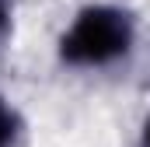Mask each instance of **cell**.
<instances>
[{"label": "cell", "instance_id": "obj_4", "mask_svg": "<svg viewBox=\"0 0 150 147\" xmlns=\"http://www.w3.org/2000/svg\"><path fill=\"white\" fill-rule=\"evenodd\" d=\"M143 147H150V119H147V130H143Z\"/></svg>", "mask_w": 150, "mask_h": 147}, {"label": "cell", "instance_id": "obj_3", "mask_svg": "<svg viewBox=\"0 0 150 147\" xmlns=\"http://www.w3.org/2000/svg\"><path fill=\"white\" fill-rule=\"evenodd\" d=\"M4 21H7V4L0 0V28H4Z\"/></svg>", "mask_w": 150, "mask_h": 147}, {"label": "cell", "instance_id": "obj_1", "mask_svg": "<svg viewBox=\"0 0 150 147\" xmlns=\"http://www.w3.org/2000/svg\"><path fill=\"white\" fill-rule=\"evenodd\" d=\"M129 39H133V28L122 11L91 7L63 35V60L80 63V67H98V63L122 56L129 49Z\"/></svg>", "mask_w": 150, "mask_h": 147}, {"label": "cell", "instance_id": "obj_2", "mask_svg": "<svg viewBox=\"0 0 150 147\" xmlns=\"http://www.w3.org/2000/svg\"><path fill=\"white\" fill-rule=\"evenodd\" d=\"M14 126H18L14 112L0 102V147H11V140H14Z\"/></svg>", "mask_w": 150, "mask_h": 147}]
</instances>
